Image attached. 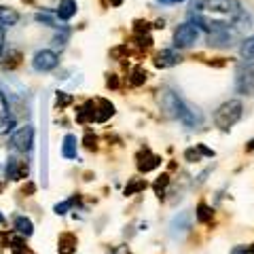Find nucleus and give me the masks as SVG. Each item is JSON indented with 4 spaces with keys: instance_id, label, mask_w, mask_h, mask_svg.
<instances>
[{
    "instance_id": "obj_1",
    "label": "nucleus",
    "mask_w": 254,
    "mask_h": 254,
    "mask_svg": "<svg viewBox=\"0 0 254 254\" xmlns=\"http://www.w3.org/2000/svg\"><path fill=\"white\" fill-rule=\"evenodd\" d=\"M187 15L199 30L218 34L242 19V6L237 0H195Z\"/></svg>"
},
{
    "instance_id": "obj_2",
    "label": "nucleus",
    "mask_w": 254,
    "mask_h": 254,
    "mask_svg": "<svg viewBox=\"0 0 254 254\" xmlns=\"http://www.w3.org/2000/svg\"><path fill=\"white\" fill-rule=\"evenodd\" d=\"M159 93H161V95H159L161 108H163L170 117L178 119V121H180L182 125H187V127H197V125H201L203 115H201L197 108H193L190 104H187V102L182 100L176 91H172V89H161Z\"/></svg>"
},
{
    "instance_id": "obj_3",
    "label": "nucleus",
    "mask_w": 254,
    "mask_h": 254,
    "mask_svg": "<svg viewBox=\"0 0 254 254\" xmlns=\"http://www.w3.org/2000/svg\"><path fill=\"white\" fill-rule=\"evenodd\" d=\"M244 117V104L240 100H227L216 108L214 113V125L220 131H229L231 127Z\"/></svg>"
},
{
    "instance_id": "obj_4",
    "label": "nucleus",
    "mask_w": 254,
    "mask_h": 254,
    "mask_svg": "<svg viewBox=\"0 0 254 254\" xmlns=\"http://www.w3.org/2000/svg\"><path fill=\"white\" fill-rule=\"evenodd\" d=\"M235 93L254 95V60H242L235 66Z\"/></svg>"
},
{
    "instance_id": "obj_5",
    "label": "nucleus",
    "mask_w": 254,
    "mask_h": 254,
    "mask_svg": "<svg viewBox=\"0 0 254 254\" xmlns=\"http://www.w3.org/2000/svg\"><path fill=\"white\" fill-rule=\"evenodd\" d=\"M199 34H201V30L197 28L195 23H190V21L180 23V26L174 30V47H176V49H189V47H193L199 41Z\"/></svg>"
},
{
    "instance_id": "obj_6",
    "label": "nucleus",
    "mask_w": 254,
    "mask_h": 254,
    "mask_svg": "<svg viewBox=\"0 0 254 254\" xmlns=\"http://www.w3.org/2000/svg\"><path fill=\"white\" fill-rule=\"evenodd\" d=\"M60 66V55L51 49H38L32 58V68L36 72H51Z\"/></svg>"
},
{
    "instance_id": "obj_7",
    "label": "nucleus",
    "mask_w": 254,
    "mask_h": 254,
    "mask_svg": "<svg viewBox=\"0 0 254 254\" xmlns=\"http://www.w3.org/2000/svg\"><path fill=\"white\" fill-rule=\"evenodd\" d=\"M9 144L13 150H17V153H30L32 146H34V127L32 125L19 127V129L11 136Z\"/></svg>"
},
{
    "instance_id": "obj_8",
    "label": "nucleus",
    "mask_w": 254,
    "mask_h": 254,
    "mask_svg": "<svg viewBox=\"0 0 254 254\" xmlns=\"http://www.w3.org/2000/svg\"><path fill=\"white\" fill-rule=\"evenodd\" d=\"M190 227H193V214H190L189 210L178 212L170 222V235L172 237H182L185 233L190 231Z\"/></svg>"
},
{
    "instance_id": "obj_9",
    "label": "nucleus",
    "mask_w": 254,
    "mask_h": 254,
    "mask_svg": "<svg viewBox=\"0 0 254 254\" xmlns=\"http://www.w3.org/2000/svg\"><path fill=\"white\" fill-rule=\"evenodd\" d=\"M136 159H138V161H136L138 172H142V174H148V172H153V170H157L159 165H161V157L155 155V153H150L148 148L140 150Z\"/></svg>"
},
{
    "instance_id": "obj_10",
    "label": "nucleus",
    "mask_w": 254,
    "mask_h": 254,
    "mask_svg": "<svg viewBox=\"0 0 254 254\" xmlns=\"http://www.w3.org/2000/svg\"><path fill=\"white\" fill-rule=\"evenodd\" d=\"M180 62H182V58H180V53L176 49H161V51L155 55V60H153L155 66L161 68V70H168V68L178 66Z\"/></svg>"
},
{
    "instance_id": "obj_11",
    "label": "nucleus",
    "mask_w": 254,
    "mask_h": 254,
    "mask_svg": "<svg viewBox=\"0 0 254 254\" xmlns=\"http://www.w3.org/2000/svg\"><path fill=\"white\" fill-rule=\"evenodd\" d=\"M6 178L11 180H21V178H28V165L19 161L15 157L6 159Z\"/></svg>"
},
{
    "instance_id": "obj_12",
    "label": "nucleus",
    "mask_w": 254,
    "mask_h": 254,
    "mask_svg": "<svg viewBox=\"0 0 254 254\" xmlns=\"http://www.w3.org/2000/svg\"><path fill=\"white\" fill-rule=\"evenodd\" d=\"M113 115H115V104L113 102H108L104 98L95 100V119H93L95 123H106Z\"/></svg>"
},
{
    "instance_id": "obj_13",
    "label": "nucleus",
    "mask_w": 254,
    "mask_h": 254,
    "mask_svg": "<svg viewBox=\"0 0 254 254\" xmlns=\"http://www.w3.org/2000/svg\"><path fill=\"white\" fill-rule=\"evenodd\" d=\"M76 11H78L76 0H60L55 15H58V19H62V21H70L76 15Z\"/></svg>"
},
{
    "instance_id": "obj_14",
    "label": "nucleus",
    "mask_w": 254,
    "mask_h": 254,
    "mask_svg": "<svg viewBox=\"0 0 254 254\" xmlns=\"http://www.w3.org/2000/svg\"><path fill=\"white\" fill-rule=\"evenodd\" d=\"M19 21V13L15 9H9V6H0V28L6 30V28H13L17 26Z\"/></svg>"
},
{
    "instance_id": "obj_15",
    "label": "nucleus",
    "mask_w": 254,
    "mask_h": 254,
    "mask_svg": "<svg viewBox=\"0 0 254 254\" xmlns=\"http://www.w3.org/2000/svg\"><path fill=\"white\" fill-rule=\"evenodd\" d=\"M76 150H78V140L74 133H66L62 144V157L64 159H76Z\"/></svg>"
},
{
    "instance_id": "obj_16",
    "label": "nucleus",
    "mask_w": 254,
    "mask_h": 254,
    "mask_svg": "<svg viewBox=\"0 0 254 254\" xmlns=\"http://www.w3.org/2000/svg\"><path fill=\"white\" fill-rule=\"evenodd\" d=\"M76 119L78 123H89L95 119V102L93 100H87L83 106L76 108Z\"/></svg>"
},
{
    "instance_id": "obj_17",
    "label": "nucleus",
    "mask_w": 254,
    "mask_h": 254,
    "mask_svg": "<svg viewBox=\"0 0 254 254\" xmlns=\"http://www.w3.org/2000/svg\"><path fill=\"white\" fill-rule=\"evenodd\" d=\"M58 244H60L58 246L60 254H74L76 252V237L72 233H62Z\"/></svg>"
},
{
    "instance_id": "obj_18",
    "label": "nucleus",
    "mask_w": 254,
    "mask_h": 254,
    "mask_svg": "<svg viewBox=\"0 0 254 254\" xmlns=\"http://www.w3.org/2000/svg\"><path fill=\"white\" fill-rule=\"evenodd\" d=\"M15 231H17L21 237H30L34 233V225L28 216H15Z\"/></svg>"
},
{
    "instance_id": "obj_19",
    "label": "nucleus",
    "mask_w": 254,
    "mask_h": 254,
    "mask_svg": "<svg viewBox=\"0 0 254 254\" xmlns=\"http://www.w3.org/2000/svg\"><path fill=\"white\" fill-rule=\"evenodd\" d=\"M144 189H146V180L144 178H131L129 182H127V187L123 189V195L131 197V195H136V193H140V190H144Z\"/></svg>"
},
{
    "instance_id": "obj_20",
    "label": "nucleus",
    "mask_w": 254,
    "mask_h": 254,
    "mask_svg": "<svg viewBox=\"0 0 254 254\" xmlns=\"http://www.w3.org/2000/svg\"><path fill=\"white\" fill-rule=\"evenodd\" d=\"M212 216H214V210L210 208L205 201H199L197 203V210H195V218H197V222H210L212 220Z\"/></svg>"
},
{
    "instance_id": "obj_21",
    "label": "nucleus",
    "mask_w": 254,
    "mask_h": 254,
    "mask_svg": "<svg viewBox=\"0 0 254 254\" xmlns=\"http://www.w3.org/2000/svg\"><path fill=\"white\" fill-rule=\"evenodd\" d=\"M168 185H170V174H161V176L155 180L153 189H155V195L159 199H165V189H168Z\"/></svg>"
},
{
    "instance_id": "obj_22",
    "label": "nucleus",
    "mask_w": 254,
    "mask_h": 254,
    "mask_svg": "<svg viewBox=\"0 0 254 254\" xmlns=\"http://www.w3.org/2000/svg\"><path fill=\"white\" fill-rule=\"evenodd\" d=\"M146 78H148V72L144 68H133L131 70V76H129V85L131 87H140V85H144L146 83Z\"/></svg>"
},
{
    "instance_id": "obj_23",
    "label": "nucleus",
    "mask_w": 254,
    "mask_h": 254,
    "mask_svg": "<svg viewBox=\"0 0 254 254\" xmlns=\"http://www.w3.org/2000/svg\"><path fill=\"white\" fill-rule=\"evenodd\" d=\"M240 53L244 55L246 60H254V34L242 41V45H240Z\"/></svg>"
},
{
    "instance_id": "obj_24",
    "label": "nucleus",
    "mask_w": 254,
    "mask_h": 254,
    "mask_svg": "<svg viewBox=\"0 0 254 254\" xmlns=\"http://www.w3.org/2000/svg\"><path fill=\"white\" fill-rule=\"evenodd\" d=\"M38 23H43V26H49V28H60L58 26V21H55L53 15L49 13H36V17H34Z\"/></svg>"
},
{
    "instance_id": "obj_25",
    "label": "nucleus",
    "mask_w": 254,
    "mask_h": 254,
    "mask_svg": "<svg viewBox=\"0 0 254 254\" xmlns=\"http://www.w3.org/2000/svg\"><path fill=\"white\" fill-rule=\"evenodd\" d=\"M15 125H17V121H15V117L2 119V121H0V136H6V133H11V131L15 129Z\"/></svg>"
},
{
    "instance_id": "obj_26",
    "label": "nucleus",
    "mask_w": 254,
    "mask_h": 254,
    "mask_svg": "<svg viewBox=\"0 0 254 254\" xmlns=\"http://www.w3.org/2000/svg\"><path fill=\"white\" fill-rule=\"evenodd\" d=\"M11 117V106H9V100H6V95L0 91V121L2 119H9Z\"/></svg>"
},
{
    "instance_id": "obj_27",
    "label": "nucleus",
    "mask_w": 254,
    "mask_h": 254,
    "mask_svg": "<svg viewBox=\"0 0 254 254\" xmlns=\"http://www.w3.org/2000/svg\"><path fill=\"white\" fill-rule=\"evenodd\" d=\"M78 199H76V197H72V199H68V201H62V203H58V205H55V214H60V216H64V214H66L70 208H72V205L76 203Z\"/></svg>"
},
{
    "instance_id": "obj_28",
    "label": "nucleus",
    "mask_w": 254,
    "mask_h": 254,
    "mask_svg": "<svg viewBox=\"0 0 254 254\" xmlns=\"http://www.w3.org/2000/svg\"><path fill=\"white\" fill-rule=\"evenodd\" d=\"M136 43H138V47L140 49H150L153 47V38H150L148 34H136Z\"/></svg>"
},
{
    "instance_id": "obj_29",
    "label": "nucleus",
    "mask_w": 254,
    "mask_h": 254,
    "mask_svg": "<svg viewBox=\"0 0 254 254\" xmlns=\"http://www.w3.org/2000/svg\"><path fill=\"white\" fill-rule=\"evenodd\" d=\"M185 161H189V163H197V161H201L199 150H197L195 146H193V148H187V150H185Z\"/></svg>"
},
{
    "instance_id": "obj_30",
    "label": "nucleus",
    "mask_w": 254,
    "mask_h": 254,
    "mask_svg": "<svg viewBox=\"0 0 254 254\" xmlns=\"http://www.w3.org/2000/svg\"><path fill=\"white\" fill-rule=\"evenodd\" d=\"M150 28L153 26H150L148 21H142V19H138L136 23H133V32H136V34H148Z\"/></svg>"
},
{
    "instance_id": "obj_31",
    "label": "nucleus",
    "mask_w": 254,
    "mask_h": 254,
    "mask_svg": "<svg viewBox=\"0 0 254 254\" xmlns=\"http://www.w3.org/2000/svg\"><path fill=\"white\" fill-rule=\"evenodd\" d=\"M83 144H85V148L95 150V148H98V138H95V136H91V133H87V136L83 138Z\"/></svg>"
},
{
    "instance_id": "obj_32",
    "label": "nucleus",
    "mask_w": 254,
    "mask_h": 254,
    "mask_svg": "<svg viewBox=\"0 0 254 254\" xmlns=\"http://www.w3.org/2000/svg\"><path fill=\"white\" fill-rule=\"evenodd\" d=\"M70 102H72V95H68V93H64V91H60V93H58V106H60V108L68 106Z\"/></svg>"
},
{
    "instance_id": "obj_33",
    "label": "nucleus",
    "mask_w": 254,
    "mask_h": 254,
    "mask_svg": "<svg viewBox=\"0 0 254 254\" xmlns=\"http://www.w3.org/2000/svg\"><path fill=\"white\" fill-rule=\"evenodd\" d=\"M195 148L199 150V155H201V157H214V155H216L212 148H208L205 144H195Z\"/></svg>"
},
{
    "instance_id": "obj_34",
    "label": "nucleus",
    "mask_w": 254,
    "mask_h": 254,
    "mask_svg": "<svg viewBox=\"0 0 254 254\" xmlns=\"http://www.w3.org/2000/svg\"><path fill=\"white\" fill-rule=\"evenodd\" d=\"M123 53H127V45H121V47H115V49L113 51H110V58H121V55Z\"/></svg>"
},
{
    "instance_id": "obj_35",
    "label": "nucleus",
    "mask_w": 254,
    "mask_h": 254,
    "mask_svg": "<svg viewBox=\"0 0 254 254\" xmlns=\"http://www.w3.org/2000/svg\"><path fill=\"white\" fill-rule=\"evenodd\" d=\"M106 85L110 87V89H119V78H117V74H108Z\"/></svg>"
},
{
    "instance_id": "obj_36",
    "label": "nucleus",
    "mask_w": 254,
    "mask_h": 254,
    "mask_svg": "<svg viewBox=\"0 0 254 254\" xmlns=\"http://www.w3.org/2000/svg\"><path fill=\"white\" fill-rule=\"evenodd\" d=\"M231 254H248V246H235Z\"/></svg>"
},
{
    "instance_id": "obj_37",
    "label": "nucleus",
    "mask_w": 254,
    "mask_h": 254,
    "mask_svg": "<svg viewBox=\"0 0 254 254\" xmlns=\"http://www.w3.org/2000/svg\"><path fill=\"white\" fill-rule=\"evenodd\" d=\"M15 254H34V252L28 250L26 246H21V248H15Z\"/></svg>"
},
{
    "instance_id": "obj_38",
    "label": "nucleus",
    "mask_w": 254,
    "mask_h": 254,
    "mask_svg": "<svg viewBox=\"0 0 254 254\" xmlns=\"http://www.w3.org/2000/svg\"><path fill=\"white\" fill-rule=\"evenodd\" d=\"M161 4H178V2H185V0H157Z\"/></svg>"
},
{
    "instance_id": "obj_39",
    "label": "nucleus",
    "mask_w": 254,
    "mask_h": 254,
    "mask_svg": "<svg viewBox=\"0 0 254 254\" xmlns=\"http://www.w3.org/2000/svg\"><path fill=\"white\" fill-rule=\"evenodd\" d=\"M2 47H4V30L0 28V51H2Z\"/></svg>"
},
{
    "instance_id": "obj_40",
    "label": "nucleus",
    "mask_w": 254,
    "mask_h": 254,
    "mask_svg": "<svg viewBox=\"0 0 254 254\" xmlns=\"http://www.w3.org/2000/svg\"><path fill=\"white\" fill-rule=\"evenodd\" d=\"M108 2L113 4V6H121V4H123V0H108Z\"/></svg>"
},
{
    "instance_id": "obj_41",
    "label": "nucleus",
    "mask_w": 254,
    "mask_h": 254,
    "mask_svg": "<svg viewBox=\"0 0 254 254\" xmlns=\"http://www.w3.org/2000/svg\"><path fill=\"white\" fill-rule=\"evenodd\" d=\"M246 150H248V153H250V150H254V138L248 142V146H246Z\"/></svg>"
},
{
    "instance_id": "obj_42",
    "label": "nucleus",
    "mask_w": 254,
    "mask_h": 254,
    "mask_svg": "<svg viewBox=\"0 0 254 254\" xmlns=\"http://www.w3.org/2000/svg\"><path fill=\"white\" fill-rule=\"evenodd\" d=\"M248 254H254V244H252V246H248Z\"/></svg>"
},
{
    "instance_id": "obj_43",
    "label": "nucleus",
    "mask_w": 254,
    "mask_h": 254,
    "mask_svg": "<svg viewBox=\"0 0 254 254\" xmlns=\"http://www.w3.org/2000/svg\"><path fill=\"white\" fill-rule=\"evenodd\" d=\"M0 222H4V216H2V214H0Z\"/></svg>"
}]
</instances>
